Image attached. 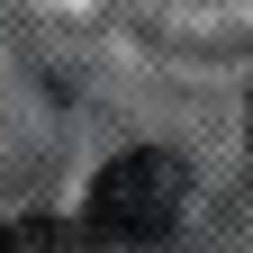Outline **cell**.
I'll use <instances>...</instances> for the list:
<instances>
[{
  "label": "cell",
  "instance_id": "cell-3",
  "mask_svg": "<svg viewBox=\"0 0 253 253\" xmlns=\"http://www.w3.org/2000/svg\"><path fill=\"white\" fill-rule=\"evenodd\" d=\"M0 253H9V226H0Z\"/></svg>",
  "mask_w": 253,
  "mask_h": 253
},
{
  "label": "cell",
  "instance_id": "cell-2",
  "mask_svg": "<svg viewBox=\"0 0 253 253\" xmlns=\"http://www.w3.org/2000/svg\"><path fill=\"white\" fill-rule=\"evenodd\" d=\"M9 253H109V244L82 217H27V226H9Z\"/></svg>",
  "mask_w": 253,
  "mask_h": 253
},
{
  "label": "cell",
  "instance_id": "cell-4",
  "mask_svg": "<svg viewBox=\"0 0 253 253\" xmlns=\"http://www.w3.org/2000/svg\"><path fill=\"white\" fill-rule=\"evenodd\" d=\"M244 136H253V109H244Z\"/></svg>",
  "mask_w": 253,
  "mask_h": 253
},
{
  "label": "cell",
  "instance_id": "cell-1",
  "mask_svg": "<svg viewBox=\"0 0 253 253\" xmlns=\"http://www.w3.org/2000/svg\"><path fill=\"white\" fill-rule=\"evenodd\" d=\"M181 208H190V163L163 145H126L118 163H100V181L82 199V226L100 244H163L181 226Z\"/></svg>",
  "mask_w": 253,
  "mask_h": 253
}]
</instances>
